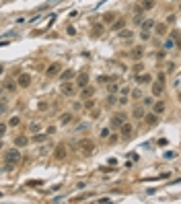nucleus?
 <instances>
[{"mask_svg":"<svg viewBox=\"0 0 181 204\" xmlns=\"http://www.w3.org/2000/svg\"><path fill=\"white\" fill-rule=\"evenodd\" d=\"M37 107H39V109H41V111H45V109H48V103H45V101H41V103H39V105H37Z\"/></svg>","mask_w":181,"mask_h":204,"instance_id":"47","label":"nucleus"},{"mask_svg":"<svg viewBox=\"0 0 181 204\" xmlns=\"http://www.w3.org/2000/svg\"><path fill=\"white\" fill-rule=\"evenodd\" d=\"M60 70H62V64H52V66H48L45 68V76H56V74H60Z\"/></svg>","mask_w":181,"mask_h":204,"instance_id":"3","label":"nucleus"},{"mask_svg":"<svg viewBox=\"0 0 181 204\" xmlns=\"http://www.w3.org/2000/svg\"><path fill=\"white\" fill-rule=\"evenodd\" d=\"M132 116H134V120H142L144 118V107H136L132 111Z\"/></svg>","mask_w":181,"mask_h":204,"instance_id":"19","label":"nucleus"},{"mask_svg":"<svg viewBox=\"0 0 181 204\" xmlns=\"http://www.w3.org/2000/svg\"><path fill=\"white\" fill-rule=\"evenodd\" d=\"M60 78H62V80H72V78H74V70H64V72L60 74Z\"/></svg>","mask_w":181,"mask_h":204,"instance_id":"22","label":"nucleus"},{"mask_svg":"<svg viewBox=\"0 0 181 204\" xmlns=\"http://www.w3.org/2000/svg\"><path fill=\"white\" fill-rule=\"evenodd\" d=\"M97 80H99V83H109L111 78H109V76H105V74H99V78H97Z\"/></svg>","mask_w":181,"mask_h":204,"instance_id":"41","label":"nucleus"},{"mask_svg":"<svg viewBox=\"0 0 181 204\" xmlns=\"http://www.w3.org/2000/svg\"><path fill=\"white\" fill-rule=\"evenodd\" d=\"M175 45H177V43H175L171 37H167V39H165V43H163V50H173Z\"/></svg>","mask_w":181,"mask_h":204,"instance_id":"23","label":"nucleus"},{"mask_svg":"<svg viewBox=\"0 0 181 204\" xmlns=\"http://www.w3.org/2000/svg\"><path fill=\"white\" fill-rule=\"evenodd\" d=\"M27 142H29V138H27V136H17V138H15V144L17 146H27Z\"/></svg>","mask_w":181,"mask_h":204,"instance_id":"18","label":"nucleus"},{"mask_svg":"<svg viewBox=\"0 0 181 204\" xmlns=\"http://www.w3.org/2000/svg\"><path fill=\"white\" fill-rule=\"evenodd\" d=\"M117 93H122V97H130V89H128V87H122Z\"/></svg>","mask_w":181,"mask_h":204,"instance_id":"32","label":"nucleus"},{"mask_svg":"<svg viewBox=\"0 0 181 204\" xmlns=\"http://www.w3.org/2000/svg\"><path fill=\"white\" fill-rule=\"evenodd\" d=\"M0 72H2V66H0Z\"/></svg>","mask_w":181,"mask_h":204,"instance_id":"53","label":"nucleus"},{"mask_svg":"<svg viewBox=\"0 0 181 204\" xmlns=\"http://www.w3.org/2000/svg\"><path fill=\"white\" fill-rule=\"evenodd\" d=\"M142 54H144V48H142V45H138L136 50H132V58H136V60H140Z\"/></svg>","mask_w":181,"mask_h":204,"instance_id":"21","label":"nucleus"},{"mask_svg":"<svg viewBox=\"0 0 181 204\" xmlns=\"http://www.w3.org/2000/svg\"><path fill=\"white\" fill-rule=\"evenodd\" d=\"M124 122H126V113H115V116L111 118V126L113 128H120Z\"/></svg>","mask_w":181,"mask_h":204,"instance_id":"6","label":"nucleus"},{"mask_svg":"<svg viewBox=\"0 0 181 204\" xmlns=\"http://www.w3.org/2000/svg\"><path fill=\"white\" fill-rule=\"evenodd\" d=\"M115 103V97H113V93H109V97H107V105H113Z\"/></svg>","mask_w":181,"mask_h":204,"instance_id":"42","label":"nucleus"},{"mask_svg":"<svg viewBox=\"0 0 181 204\" xmlns=\"http://www.w3.org/2000/svg\"><path fill=\"white\" fill-rule=\"evenodd\" d=\"M165 78H167V74H165V72H158V76H156V80H158V83H163V85H165V83H167Z\"/></svg>","mask_w":181,"mask_h":204,"instance_id":"35","label":"nucleus"},{"mask_svg":"<svg viewBox=\"0 0 181 204\" xmlns=\"http://www.w3.org/2000/svg\"><path fill=\"white\" fill-rule=\"evenodd\" d=\"M152 103H154V99H152V97H146V99H144V105H146V107H150Z\"/></svg>","mask_w":181,"mask_h":204,"instance_id":"44","label":"nucleus"},{"mask_svg":"<svg viewBox=\"0 0 181 204\" xmlns=\"http://www.w3.org/2000/svg\"><path fill=\"white\" fill-rule=\"evenodd\" d=\"M88 130V124H78L76 126V132H86Z\"/></svg>","mask_w":181,"mask_h":204,"instance_id":"34","label":"nucleus"},{"mask_svg":"<svg viewBox=\"0 0 181 204\" xmlns=\"http://www.w3.org/2000/svg\"><path fill=\"white\" fill-rule=\"evenodd\" d=\"M78 146H80V151H82L84 155H91V153L95 151V144L91 142V140H80V142H78Z\"/></svg>","mask_w":181,"mask_h":204,"instance_id":"2","label":"nucleus"},{"mask_svg":"<svg viewBox=\"0 0 181 204\" xmlns=\"http://www.w3.org/2000/svg\"><path fill=\"white\" fill-rule=\"evenodd\" d=\"M150 91H152V97H161V95H163V91H165V85L156 80V83H152Z\"/></svg>","mask_w":181,"mask_h":204,"instance_id":"4","label":"nucleus"},{"mask_svg":"<svg viewBox=\"0 0 181 204\" xmlns=\"http://www.w3.org/2000/svg\"><path fill=\"white\" fill-rule=\"evenodd\" d=\"M72 122H74V116H72V113H66V116H62V124H64V126L72 124Z\"/></svg>","mask_w":181,"mask_h":204,"instance_id":"24","label":"nucleus"},{"mask_svg":"<svg viewBox=\"0 0 181 204\" xmlns=\"http://www.w3.org/2000/svg\"><path fill=\"white\" fill-rule=\"evenodd\" d=\"M175 70V64L173 62H169V66H167V72H173Z\"/></svg>","mask_w":181,"mask_h":204,"instance_id":"51","label":"nucleus"},{"mask_svg":"<svg viewBox=\"0 0 181 204\" xmlns=\"http://www.w3.org/2000/svg\"><path fill=\"white\" fill-rule=\"evenodd\" d=\"M29 130H31V132H33V134H37V132H39V130H41V124H39V122H33V124H31V126H29Z\"/></svg>","mask_w":181,"mask_h":204,"instance_id":"27","label":"nucleus"},{"mask_svg":"<svg viewBox=\"0 0 181 204\" xmlns=\"http://www.w3.org/2000/svg\"><path fill=\"white\" fill-rule=\"evenodd\" d=\"M99 134H101V138H109V128H103Z\"/></svg>","mask_w":181,"mask_h":204,"instance_id":"38","label":"nucleus"},{"mask_svg":"<svg viewBox=\"0 0 181 204\" xmlns=\"http://www.w3.org/2000/svg\"><path fill=\"white\" fill-rule=\"evenodd\" d=\"M19 161H21V153H19V148H8V151L4 153V163H6V169H8V171H10Z\"/></svg>","mask_w":181,"mask_h":204,"instance_id":"1","label":"nucleus"},{"mask_svg":"<svg viewBox=\"0 0 181 204\" xmlns=\"http://www.w3.org/2000/svg\"><path fill=\"white\" fill-rule=\"evenodd\" d=\"M165 109H167L165 101H156V103H152V113H156V116H158V113H163Z\"/></svg>","mask_w":181,"mask_h":204,"instance_id":"11","label":"nucleus"},{"mask_svg":"<svg viewBox=\"0 0 181 204\" xmlns=\"http://www.w3.org/2000/svg\"><path fill=\"white\" fill-rule=\"evenodd\" d=\"M117 130H122V136H124V138H130V136H132V130H134V128H132V124L124 122V124H122Z\"/></svg>","mask_w":181,"mask_h":204,"instance_id":"8","label":"nucleus"},{"mask_svg":"<svg viewBox=\"0 0 181 204\" xmlns=\"http://www.w3.org/2000/svg\"><path fill=\"white\" fill-rule=\"evenodd\" d=\"M115 33H117V37H122V39H130V37L134 35V31H130V29H126V27L120 29V31H115Z\"/></svg>","mask_w":181,"mask_h":204,"instance_id":"15","label":"nucleus"},{"mask_svg":"<svg viewBox=\"0 0 181 204\" xmlns=\"http://www.w3.org/2000/svg\"><path fill=\"white\" fill-rule=\"evenodd\" d=\"M66 31H68V35H76V29H74V27H68Z\"/></svg>","mask_w":181,"mask_h":204,"instance_id":"50","label":"nucleus"},{"mask_svg":"<svg viewBox=\"0 0 181 204\" xmlns=\"http://www.w3.org/2000/svg\"><path fill=\"white\" fill-rule=\"evenodd\" d=\"M66 155H68L66 146H64V144H58V146H56V151H54V157L58 159V161H62V159H66Z\"/></svg>","mask_w":181,"mask_h":204,"instance_id":"7","label":"nucleus"},{"mask_svg":"<svg viewBox=\"0 0 181 204\" xmlns=\"http://www.w3.org/2000/svg\"><path fill=\"white\" fill-rule=\"evenodd\" d=\"M142 68H144L142 64H136V66H134V72H142Z\"/></svg>","mask_w":181,"mask_h":204,"instance_id":"48","label":"nucleus"},{"mask_svg":"<svg viewBox=\"0 0 181 204\" xmlns=\"http://www.w3.org/2000/svg\"><path fill=\"white\" fill-rule=\"evenodd\" d=\"M152 29H154L156 35H165V33H167V23H154Z\"/></svg>","mask_w":181,"mask_h":204,"instance_id":"12","label":"nucleus"},{"mask_svg":"<svg viewBox=\"0 0 181 204\" xmlns=\"http://www.w3.org/2000/svg\"><path fill=\"white\" fill-rule=\"evenodd\" d=\"M0 148H2V142H0Z\"/></svg>","mask_w":181,"mask_h":204,"instance_id":"54","label":"nucleus"},{"mask_svg":"<svg viewBox=\"0 0 181 204\" xmlns=\"http://www.w3.org/2000/svg\"><path fill=\"white\" fill-rule=\"evenodd\" d=\"M4 132H6V124L2 122V124H0V138H2V136H4Z\"/></svg>","mask_w":181,"mask_h":204,"instance_id":"43","label":"nucleus"},{"mask_svg":"<svg viewBox=\"0 0 181 204\" xmlns=\"http://www.w3.org/2000/svg\"><path fill=\"white\" fill-rule=\"evenodd\" d=\"M124 27H126V21H124V19H115V21H113V25H111L113 31H120V29H124Z\"/></svg>","mask_w":181,"mask_h":204,"instance_id":"16","label":"nucleus"},{"mask_svg":"<svg viewBox=\"0 0 181 204\" xmlns=\"http://www.w3.org/2000/svg\"><path fill=\"white\" fill-rule=\"evenodd\" d=\"M140 25H142V29H144V31H148V29H152V27H154V19H142Z\"/></svg>","mask_w":181,"mask_h":204,"instance_id":"17","label":"nucleus"},{"mask_svg":"<svg viewBox=\"0 0 181 204\" xmlns=\"http://www.w3.org/2000/svg\"><path fill=\"white\" fill-rule=\"evenodd\" d=\"M148 37H150V35H148V31H142V33H140V39H142V41H146Z\"/></svg>","mask_w":181,"mask_h":204,"instance_id":"46","label":"nucleus"},{"mask_svg":"<svg viewBox=\"0 0 181 204\" xmlns=\"http://www.w3.org/2000/svg\"><path fill=\"white\" fill-rule=\"evenodd\" d=\"M128 101H130L128 97H120V103H122V105H128Z\"/></svg>","mask_w":181,"mask_h":204,"instance_id":"52","label":"nucleus"},{"mask_svg":"<svg viewBox=\"0 0 181 204\" xmlns=\"http://www.w3.org/2000/svg\"><path fill=\"white\" fill-rule=\"evenodd\" d=\"M56 132V126H48V128H45V134H54Z\"/></svg>","mask_w":181,"mask_h":204,"instance_id":"45","label":"nucleus"},{"mask_svg":"<svg viewBox=\"0 0 181 204\" xmlns=\"http://www.w3.org/2000/svg\"><path fill=\"white\" fill-rule=\"evenodd\" d=\"M152 6H154V0H142V8L144 10H150Z\"/></svg>","mask_w":181,"mask_h":204,"instance_id":"26","label":"nucleus"},{"mask_svg":"<svg viewBox=\"0 0 181 204\" xmlns=\"http://www.w3.org/2000/svg\"><path fill=\"white\" fill-rule=\"evenodd\" d=\"M19 122H21V120H19L17 116H12V118H10V122H8V126H12V128H15V126H19Z\"/></svg>","mask_w":181,"mask_h":204,"instance_id":"33","label":"nucleus"},{"mask_svg":"<svg viewBox=\"0 0 181 204\" xmlns=\"http://www.w3.org/2000/svg\"><path fill=\"white\" fill-rule=\"evenodd\" d=\"M0 111H2V113L6 111V99H4V97L0 99Z\"/></svg>","mask_w":181,"mask_h":204,"instance_id":"37","label":"nucleus"},{"mask_svg":"<svg viewBox=\"0 0 181 204\" xmlns=\"http://www.w3.org/2000/svg\"><path fill=\"white\" fill-rule=\"evenodd\" d=\"M134 80L138 83V85H148V83H152L150 74H140V76H134Z\"/></svg>","mask_w":181,"mask_h":204,"instance_id":"13","label":"nucleus"},{"mask_svg":"<svg viewBox=\"0 0 181 204\" xmlns=\"http://www.w3.org/2000/svg\"><path fill=\"white\" fill-rule=\"evenodd\" d=\"M107 89H109V93H117V91H120V85H117V83H107Z\"/></svg>","mask_w":181,"mask_h":204,"instance_id":"25","label":"nucleus"},{"mask_svg":"<svg viewBox=\"0 0 181 204\" xmlns=\"http://www.w3.org/2000/svg\"><path fill=\"white\" fill-rule=\"evenodd\" d=\"M144 120H146V124H148V126H154V124L158 122V116H156V113H148V116H146Z\"/></svg>","mask_w":181,"mask_h":204,"instance_id":"20","label":"nucleus"},{"mask_svg":"<svg viewBox=\"0 0 181 204\" xmlns=\"http://www.w3.org/2000/svg\"><path fill=\"white\" fill-rule=\"evenodd\" d=\"M93 31H95V33H93V35H95V37H97V35H99V33H103V25H97V27H95V29H93Z\"/></svg>","mask_w":181,"mask_h":204,"instance_id":"40","label":"nucleus"},{"mask_svg":"<svg viewBox=\"0 0 181 204\" xmlns=\"http://www.w3.org/2000/svg\"><path fill=\"white\" fill-rule=\"evenodd\" d=\"M4 91H8V93H15V91H17V80L8 78V80L4 83Z\"/></svg>","mask_w":181,"mask_h":204,"instance_id":"14","label":"nucleus"},{"mask_svg":"<svg viewBox=\"0 0 181 204\" xmlns=\"http://www.w3.org/2000/svg\"><path fill=\"white\" fill-rule=\"evenodd\" d=\"M169 37H171V39H173V41H175V43H177V45H179V31H177V29H173V31H171V35H169Z\"/></svg>","mask_w":181,"mask_h":204,"instance_id":"29","label":"nucleus"},{"mask_svg":"<svg viewBox=\"0 0 181 204\" xmlns=\"http://www.w3.org/2000/svg\"><path fill=\"white\" fill-rule=\"evenodd\" d=\"M93 105H95V99H86L84 101V107L86 109H93Z\"/></svg>","mask_w":181,"mask_h":204,"instance_id":"36","label":"nucleus"},{"mask_svg":"<svg viewBox=\"0 0 181 204\" xmlns=\"http://www.w3.org/2000/svg\"><path fill=\"white\" fill-rule=\"evenodd\" d=\"M130 97H134V99H140V97H142V91H140V89H134V91H130Z\"/></svg>","mask_w":181,"mask_h":204,"instance_id":"28","label":"nucleus"},{"mask_svg":"<svg viewBox=\"0 0 181 204\" xmlns=\"http://www.w3.org/2000/svg\"><path fill=\"white\" fill-rule=\"evenodd\" d=\"M115 21V12H107L105 15V23H113Z\"/></svg>","mask_w":181,"mask_h":204,"instance_id":"30","label":"nucleus"},{"mask_svg":"<svg viewBox=\"0 0 181 204\" xmlns=\"http://www.w3.org/2000/svg\"><path fill=\"white\" fill-rule=\"evenodd\" d=\"M134 23H136V25H140V23H142V12H138V15L134 17Z\"/></svg>","mask_w":181,"mask_h":204,"instance_id":"39","label":"nucleus"},{"mask_svg":"<svg viewBox=\"0 0 181 204\" xmlns=\"http://www.w3.org/2000/svg\"><path fill=\"white\" fill-rule=\"evenodd\" d=\"M31 85V74H27V72H23L21 76H19V80H17V87H29Z\"/></svg>","mask_w":181,"mask_h":204,"instance_id":"5","label":"nucleus"},{"mask_svg":"<svg viewBox=\"0 0 181 204\" xmlns=\"http://www.w3.org/2000/svg\"><path fill=\"white\" fill-rule=\"evenodd\" d=\"M60 91H62V95H68V97H70V95L74 93V85H72V83H66V80H64Z\"/></svg>","mask_w":181,"mask_h":204,"instance_id":"10","label":"nucleus"},{"mask_svg":"<svg viewBox=\"0 0 181 204\" xmlns=\"http://www.w3.org/2000/svg\"><path fill=\"white\" fill-rule=\"evenodd\" d=\"M41 184H43L41 179H35V181H29V186H41Z\"/></svg>","mask_w":181,"mask_h":204,"instance_id":"49","label":"nucleus"},{"mask_svg":"<svg viewBox=\"0 0 181 204\" xmlns=\"http://www.w3.org/2000/svg\"><path fill=\"white\" fill-rule=\"evenodd\" d=\"M86 85H88V74H86V72H80V74L76 76V87L84 89Z\"/></svg>","mask_w":181,"mask_h":204,"instance_id":"9","label":"nucleus"},{"mask_svg":"<svg viewBox=\"0 0 181 204\" xmlns=\"http://www.w3.org/2000/svg\"><path fill=\"white\" fill-rule=\"evenodd\" d=\"M91 95H93V89H91V87L82 89V99H84V97H91Z\"/></svg>","mask_w":181,"mask_h":204,"instance_id":"31","label":"nucleus"}]
</instances>
